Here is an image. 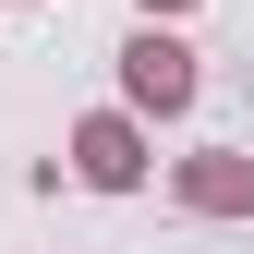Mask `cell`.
<instances>
[{
    "label": "cell",
    "mask_w": 254,
    "mask_h": 254,
    "mask_svg": "<svg viewBox=\"0 0 254 254\" xmlns=\"http://www.w3.org/2000/svg\"><path fill=\"white\" fill-rule=\"evenodd\" d=\"M194 49H182V24H133L121 37V109L133 121H170V109H194Z\"/></svg>",
    "instance_id": "obj_1"
},
{
    "label": "cell",
    "mask_w": 254,
    "mask_h": 254,
    "mask_svg": "<svg viewBox=\"0 0 254 254\" xmlns=\"http://www.w3.org/2000/svg\"><path fill=\"white\" fill-rule=\"evenodd\" d=\"M73 182L85 194H133L145 182V121L133 109H85L73 121Z\"/></svg>",
    "instance_id": "obj_2"
},
{
    "label": "cell",
    "mask_w": 254,
    "mask_h": 254,
    "mask_svg": "<svg viewBox=\"0 0 254 254\" xmlns=\"http://www.w3.org/2000/svg\"><path fill=\"white\" fill-rule=\"evenodd\" d=\"M170 194L194 206V218H254V157H242V145H206V157L170 170Z\"/></svg>",
    "instance_id": "obj_3"
},
{
    "label": "cell",
    "mask_w": 254,
    "mask_h": 254,
    "mask_svg": "<svg viewBox=\"0 0 254 254\" xmlns=\"http://www.w3.org/2000/svg\"><path fill=\"white\" fill-rule=\"evenodd\" d=\"M133 12H145V24H182V12H194V0H133Z\"/></svg>",
    "instance_id": "obj_4"
}]
</instances>
